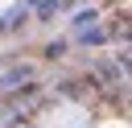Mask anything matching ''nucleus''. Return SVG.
Instances as JSON below:
<instances>
[]
</instances>
